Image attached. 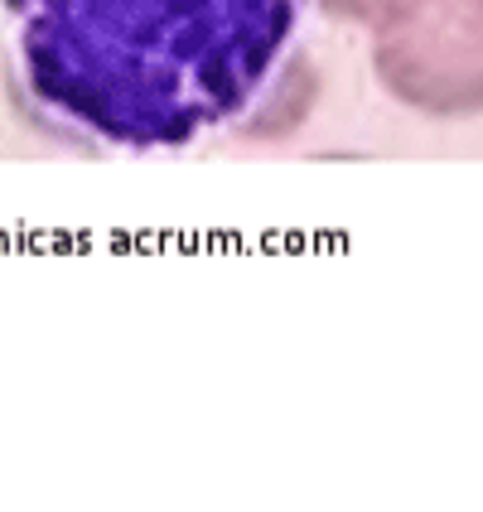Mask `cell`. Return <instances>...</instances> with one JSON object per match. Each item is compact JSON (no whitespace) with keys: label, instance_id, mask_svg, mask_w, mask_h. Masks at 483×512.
<instances>
[{"label":"cell","instance_id":"cell-1","mask_svg":"<svg viewBox=\"0 0 483 512\" xmlns=\"http://www.w3.org/2000/svg\"><path fill=\"white\" fill-rule=\"evenodd\" d=\"M305 0H5L44 121L112 150H174L266 92Z\"/></svg>","mask_w":483,"mask_h":512},{"label":"cell","instance_id":"cell-3","mask_svg":"<svg viewBox=\"0 0 483 512\" xmlns=\"http://www.w3.org/2000/svg\"><path fill=\"white\" fill-rule=\"evenodd\" d=\"M329 20H353V25H372L382 0H319Z\"/></svg>","mask_w":483,"mask_h":512},{"label":"cell","instance_id":"cell-2","mask_svg":"<svg viewBox=\"0 0 483 512\" xmlns=\"http://www.w3.org/2000/svg\"><path fill=\"white\" fill-rule=\"evenodd\" d=\"M372 73L421 116H483V0H382Z\"/></svg>","mask_w":483,"mask_h":512}]
</instances>
